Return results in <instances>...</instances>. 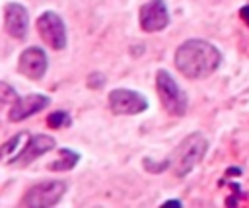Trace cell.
Listing matches in <instances>:
<instances>
[{"mask_svg": "<svg viewBox=\"0 0 249 208\" xmlns=\"http://www.w3.org/2000/svg\"><path fill=\"white\" fill-rule=\"evenodd\" d=\"M175 68L189 80H202L214 74L222 64V52L206 39H187L173 54Z\"/></svg>", "mask_w": 249, "mask_h": 208, "instance_id": "1", "label": "cell"}, {"mask_svg": "<svg viewBox=\"0 0 249 208\" xmlns=\"http://www.w3.org/2000/svg\"><path fill=\"white\" fill-rule=\"evenodd\" d=\"M208 152V140L202 132H191L181 140V144L175 148V152L169 157V167L175 177H187L206 156Z\"/></svg>", "mask_w": 249, "mask_h": 208, "instance_id": "2", "label": "cell"}, {"mask_svg": "<svg viewBox=\"0 0 249 208\" xmlns=\"http://www.w3.org/2000/svg\"><path fill=\"white\" fill-rule=\"evenodd\" d=\"M154 78H156V91H158V97H160L165 113L171 117H183L189 109L187 93L179 87V84L173 80V76L163 68H160Z\"/></svg>", "mask_w": 249, "mask_h": 208, "instance_id": "3", "label": "cell"}, {"mask_svg": "<svg viewBox=\"0 0 249 208\" xmlns=\"http://www.w3.org/2000/svg\"><path fill=\"white\" fill-rule=\"evenodd\" d=\"M66 191H68V185L64 181L53 179V181L37 183L23 192L19 206H23V208H51V206H56L60 202V198L66 194Z\"/></svg>", "mask_w": 249, "mask_h": 208, "instance_id": "4", "label": "cell"}, {"mask_svg": "<svg viewBox=\"0 0 249 208\" xmlns=\"http://www.w3.org/2000/svg\"><path fill=\"white\" fill-rule=\"evenodd\" d=\"M35 27H37V33L39 37L54 51H62L66 49V43H68V37H66V25H64V19L53 12V10H47V12H41L37 21H35Z\"/></svg>", "mask_w": 249, "mask_h": 208, "instance_id": "5", "label": "cell"}, {"mask_svg": "<svg viewBox=\"0 0 249 208\" xmlns=\"http://www.w3.org/2000/svg\"><path fill=\"white\" fill-rule=\"evenodd\" d=\"M107 105L113 115H140L148 109V99L128 87H115L107 95Z\"/></svg>", "mask_w": 249, "mask_h": 208, "instance_id": "6", "label": "cell"}, {"mask_svg": "<svg viewBox=\"0 0 249 208\" xmlns=\"http://www.w3.org/2000/svg\"><path fill=\"white\" fill-rule=\"evenodd\" d=\"M169 10L165 0H148L138 10V23L142 31L146 33H158L163 31L169 25Z\"/></svg>", "mask_w": 249, "mask_h": 208, "instance_id": "7", "label": "cell"}, {"mask_svg": "<svg viewBox=\"0 0 249 208\" xmlns=\"http://www.w3.org/2000/svg\"><path fill=\"white\" fill-rule=\"evenodd\" d=\"M56 146L54 138L49 134H31L29 140L25 142V146L21 148L19 154H16L14 157L6 159L10 165H18V167H25L29 163H33L37 157H41L43 154L51 152Z\"/></svg>", "mask_w": 249, "mask_h": 208, "instance_id": "8", "label": "cell"}, {"mask_svg": "<svg viewBox=\"0 0 249 208\" xmlns=\"http://www.w3.org/2000/svg\"><path fill=\"white\" fill-rule=\"evenodd\" d=\"M4 29L12 39H25L29 31V12L19 2L4 4Z\"/></svg>", "mask_w": 249, "mask_h": 208, "instance_id": "9", "label": "cell"}, {"mask_svg": "<svg viewBox=\"0 0 249 208\" xmlns=\"http://www.w3.org/2000/svg\"><path fill=\"white\" fill-rule=\"evenodd\" d=\"M49 68L47 52L41 47H27L18 58V72L29 80H41Z\"/></svg>", "mask_w": 249, "mask_h": 208, "instance_id": "10", "label": "cell"}, {"mask_svg": "<svg viewBox=\"0 0 249 208\" xmlns=\"http://www.w3.org/2000/svg\"><path fill=\"white\" fill-rule=\"evenodd\" d=\"M51 97L45 93H29L23 97H18L8 111V121L12 122H21L25 119H29L31 115H37L39 111H43L45 107H49Z\"/></svg>", "mask_w": 249, "mask_h": 208, "instance_id": "11", "label": "cell"}, {"mask_svg": "<svg viewBox=\"0 0 249 208\" xmlns=\"http://www.w3.org/2000/svg\"><path fill=\"white\" fill-rule=\"evenodd\" d=\"M80 157H82V156H80L76 150L62 148V150H58V157H56L54 161H51V163L47 165V169H49V171H70V169H74V167L78 165Z\"/></svg>", "mask_w": 249, "mask_h": 208, "instance_id": "12", "label": "cell"}, {"mask_svg": "<svg viewBox=\"0 0 249 208\" xmlns=\"http://www.w3.org/2000/svg\"><path fill=\"white\" fill-rule=\"evenodd\" d=\"M47 124H49L51 128L70 126V124H72L70 113H68V111H53V113H49V117H47Z\"/></svg>", "mask_w": 249, "mask_h": 208, "instance_id": "13", "label": "cell"}, {"mask_svg": "<svg viewBox=\"0 0 249 208\" xmlns=\"http://www.w3.org/2000/svg\"><path fill=\"white\" fill-rule=\"evenodd\" d=\"M29 134L27 132H18L16 136H12L10 140H6L4 144H2V154L6 156V157H10V156H14V150H18L19 148V144H21V140L23 138H27Z\"/></svg>", "mask_w": 249, "mask_h": 208, "instance_id": "14", "label": "cell"}, {"mask_svg": "<svg viewBox=\"0 0 249 208\" xmlns=\"http://www.w3.org/2000/svg\"><path fill=\"white\" fill-rule=\"evenodd\" d=\"M18 97H19V95H18V91H16L10 84H6V82H2V84H0V99H2V103H4V105H6V103H14Z\"/></svg>", "mask_w": 249, "mask_h": 208, "instance_id": "15", "label": "cell"}, {"mask_svg": "<svg viewBox=\"0 0 249 208\" xmlns=\"http://www.w3.org/2000/svg\"><path fill=\"white\" fill-rule=\"evenodd\" d=\"M144 167L148 173H161L169 167V157L163 159V161H152L150 157H144Z\"/></svg>", "mask_w": 249, "mask_h": 208, "instance_id": "16", "label": "cell"}, {"mask_svg": "<svg viewBox=\"0 0 249 208\" xmlns=\"http://www.w3.org/2000/svg\"><path fill=\"white\" fill-rule=\"evenodd\" d=\"M103 84H105V76H103L101 72H91V74L88 76V87L99 89V87H103Z\"/></svg>", "mask_w": 249, "mask_h": 208, "instance_id": "17", "label": "cell"}, {"mask_svg": "<svg viewBox=\"0 0 249 208\" xmlns=\"http://www.w3.org/2000/svg\"><path fill=\"white\" fill-rule=\"evenodd\" d=\"M239 17L243 19L245 25H249V4H245V6L239 10Z\"/></svg>", "mask_w": 249, "mask_h": 208, "instance_id": "18", "label": "cell"}, {"mask_svg": "<svg viewBox=\"0 0 249 208\" xmlns=\"http://www.w3.org/2000/svg\"><path fill=\"white\" fill-rule=\"evenodd\" d=\"M167 206H175V208H181V202L179 200H165L161 204V208H167Z\"/></svg>", "mask_w": 249, "mask_h": 208, "instance_id": "19", "label": "cell"}]
</instances>
